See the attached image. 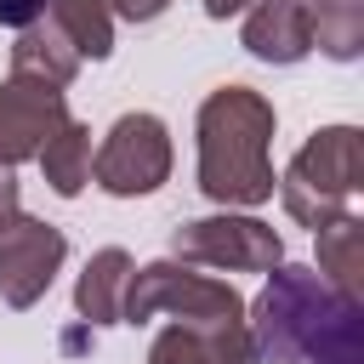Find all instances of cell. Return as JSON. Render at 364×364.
Segmentation results:
<instances>
[{
  "mask_svg": "<svg viewBox=\"0 0 364 364\" xmlns=\"http://www.w3.org/2000/svg\"><path fill=\"white\" fill-rule=\"evenodd\" d=\"M250 364H364V301L336 290L318 267L279 262L245 307Z\"/></svg>",
  "mask_w": 364,
  "mask_h": 364,
  "instance_id": "obj_1",
  "label": "cell"
},
{
  "mask_svg": "<svg viewBox=\"0 0 364 364\" xmlns=\"http://www.w3.org/2000/svg\"><path fill=\"white\" fill-rule=\"evenodd\" d=\"M273 102L250 85H216L199 102L193 136H199V193L222 210H250L273 199Z\"/></svg>",
  "mask_w": 364,
  "mask_h": 364,
  "instance_id": "obj_2",
  "label": "cell"
},
{
  "mask_svg": "<svg viewBox=\"0 0 364 364\" xmlns=\"http://www.w3.org/2000/svg\"><path fill=\"white\" fill-rule=\"evenodd\" d=\"M273 188H279L290 222H301L313 233L324 222L347 216L353 193L364 188V131L358 125H324V131H313L296 148V159L284 165V176H273Z\"/></svg>",
  "mask_w": 364,
  "mask_h": 364,
  "instance_id": "obj_3",
  "label": "cell"
},
{
  "mask_svg": "<svg viewBox=\"0 0 364 364\" xmlns=\"http://www.w3.org/2000/svg\"><path fill=\"white\" fill-rule=\"evenodd\" d=\"M182 318V324H239L245 318V296L228 279L193 273L188 262L165 256L148 267H131L125 301H119V324H148V318Z\"/></svg>",
  "mask_w": 364,
  "mask_h": 364,
  "instance_id": "obj_4",
  "label": "cell"
},
{
  "mask_svg": "<svg viewBox=\"0 0 364 364\" xmlns=\"http://www.w3.org/2000/svg\"><path fill=\"white\" fill-rule=\"evenodd\" d=\"M171 176V131L159 114H119L108 125V136L97 142L91 154V182L114 199H136V193H154L159 182Z\"/></svg>",
  "mask_w": 364,
  "mask_h": 364,
  "instance_id": "obj_5",
  "label": "cell"
},
{
  "mask_svg": "<svg viewBox=\"0 0 364 364\" xmlns=\"http://www.w3.org/2000/svg\"><path fill=\"white\" fill-rule=\"evenodd\" d=\"M171 256L188 267H228V273H273L284 262V239L239 210L222 216H193L171 233Z\"/></svg>",
  "mask_w": 364,
  "mask_h": 364,
  "instance_id": "obj_6",
  "label": "cell"
},
{
  "mask_svg": "<svg viewBox=\"0 0 364 364\" xmlns=\"http://www.w3.org/2000/svg\"><path fill=\"white\" fill-rule=\"evenodd\" d=\"M63 256H68L63 228H51V222H40V216L6 222V228H0V301H6V307H34V301L51 290Z\"/></svg>",
  "mask_w": 364,
  "mask_h": 364,
  "instance_id": "obj_7",
  "label": "cell"
},
{
  "mask_svg": "<svg viewBox=\"0 0 364 364\" xmlns=\"http://www.w3.org/2000/svg\"><path fill=\"white\" fill-rule=\"evenodd\" d=\"M68 119V102L57 85H40V80H6L0 85V165L17 171L23 159H34L46 148V136Z\"/></svg>",
  "mask_w": 364,
  "mask_h": 364,
  "instance_id": "obj_8",
  "label": "cell"
},
{
  "mask_svg": "<svg viewBox=\"0 0 364 364\" xmlns=\"http://www.w3.org/2000/svg\"><path fill=\"white\" fill-rule=\"evenodd\" d=\"M245 51L256 63H301L313 51V17H307V0H256L245 11V28H239Z\"/></svg>",
  "mask_w": 364,
  "mask_h": 364,
  "instance_id": "obj_9",
  "label": "cell"
},
{
  "mask_svg": "<svg viewBox=\"0 0 364 364\" xmlns=\"http://www.w3.org/2000/svg\"><path fill=\"white\" fill-rule=\"evenodd\" d=\"M148 364H250L245 318L239 324H182V318H171L154 336Z\"/></svg>",
  "mask_w": 364,
  "mask_h": 364,
  "instance_id": "obj_10",
  "label": "cell"
},
{
  "mask_svg": "<svg viewBox=\"0 0 364 364\" xmlns=\"http://www.w3.org/2000/svg\"><path fill=\"white\" fill-rule=\"evenodd\" d=\"M11 74H17V80H40V85H57V91H63V85L80 74V51L57 34V23H51V17H40V23L17 28Z\"/></svg>",
  "mask_w": 364,
  "mask_h": 364,
  "instance_id": "obj_11",
  "label": "cell"
},
{
  "mask_svg": "<svg viewBox=\"0 0 364 364\" xmlns=\"http://www.w3.org/2000/svg\"><path fill=\"white\" fill-rule=\"evenodd\" d=\"M131 267H136V262H131L119 245H108V250H97V256L85 262V273H80V284H74V307H80V318H85L91 330L119 324V301H125Z\"/></svg>",
  "mask_w": 364,
  "mask_h": 364,
  "instance_id": "obj_12",
  "label": "cell"
},
{
  "mask_svg": "<svg viewBox=\"0 0 364 364\" xmlns=\"http://www.w3.org/2000/svg\"><path fill=\"white\" fill-rule=\"evenodd\" d=\"M34 159H40L46 182H51V193H57V199H74V193L91 182V125L63 119V125L46 136V148H40Z\"/></svg>",
  "mask_w": 364,
  "mask_h": 364,
  "instance_id": "obj_13",
  "label": "cell"
},
{
  "mask_svg": "<svg viewBox=\"0 0 364 364\" xmlns=\"http://www.w3.org/2000/svg\"><path fill=\"white\" fill-rule=\"evenodd\" d=\"M318 273H324L336 290L364 296V222H358L353 210L318 228Z\"/></svg>",
  "mask_w": 364,
  "mask_h": 364,
  "instance_id": "obj_14",
  "label": "cell"
},
{
  "mask_svg": "<svg viewBox=\"0 0 364 364\" xmlns=\"http://www.w3.org/2000/svg\"><path fill=\"white\" fill-rule=\"evenodd\" d=\"M46 11H51V23H57V34L80 51V63H85V57L102 63V57L114 51V17H108L102 0H51Z\"/></svg>",
  "mask_w": 364,
  "mask_h": 364,
  "instance_id": "obj_15",
  "label": "cell"
},
{
  "mask_svg": "<svg viewBox=\"0 0 364 364\" xmlns=\"http://www.w3.org/2000/svg\"><path fill=\"white\" fill-rule=\"evenodd\" d=\"M313 46L336 63H353L364 51V0H307Z\"/></svg>",
  "mask_w": 364,
  "mask_h": 364,
  "instance_id": "obj_16",
  "label": "cell"
},
{
  "mask_svg": "<svg viewBox=\"0 0 364 364\" xmlns=\"http://www.w3.org/2000/svg\"><path fill=\"white\" fill-rule=\"evenodd\" d=\"M46 6H51V0H0V23H6V28H28V23L46 17Z\"/></svg>",
  "mask_w": 364,
  "mask_h": 364,
  "instance_id": "obj_17",
  "label": "cell"
},
{
  "mask_svg": "<svg viewBox=\"0 0 364 364\" xmlns=\"http://www.w3.org/2000/svg\"><path fill=\"white\" fill-rule=\"evenodd\" d=\"M108 6V17H125V23H154L171 0H102Z\"/></svg>",
  "mask_w": 364,
  "mask_h": 364,
  "instance_id": "obj_18",
  "label": "cell"
},
{
  "mask_svg": "<svg viewBox=\"0 0 364 364\" xmlns=\"http://www.w3.org/2000/svg\"><path fill=\"white\" fill-rule=\"evenodd\" d=\"M17 216H23V199H17V176L0 165V228H6V222H17Z\"/></svg>",
  "mask_w": 364,
  "mask_h": 364,
  "instance_id": "obj_19",
  "label": "cell"
},
{
  "mask_svg": "<svg viewBox=\"0 0 364 364\" xmlns=\"http://www.w3.org/2000/svg\"><path fill=\"white\" fill-rule=\"evenodd\" d=\"M250 6H256V0H205V17L222 23V17H239V11H250Z\"/></svg>",
  "mask_w": 364,
  "mask_h": 364,
  "instance_id": "obj_20",
  "label": "cell"
}]
</instances>
